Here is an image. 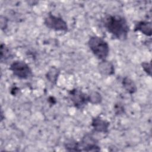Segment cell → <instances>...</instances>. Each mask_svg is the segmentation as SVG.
Listing matches in <instances>:
<instances>
[{"label": "cell", "instance_id": "1", "mask_svg": "<svg viewBox=\"0 0 152 152\" xmlns=\"http://www.w3.org/2000/svg\"><path fill=\"white\" fill-rule=\"evenodd\" d=\"M103 25L106 30L115 38L125 40L129 30L126 20L119 15H110L104 18Z\"/></svg>", "mask_w": 152, "mask_h": 152}, {"label": "cell", "instance_id": "2", "mask_svg": "<svg viewBox=\"0 0 152 152\" xmlns=\"http://www.w3.org/2000/svg\"><path fill=\"white\" fill-rule=\"evenodd\" d=\"M88 45L97 59L101 61L106 60L109 52V46L106 40L97 36H91L88 41Z\"/></svg>", "mask_w": 152, "mask_h": 152}, {"label": "cell", "instance_id": "3", "mask_svg": "<svg viewBox=\"0 0 152 152\" xmlns=\"http://www.w3.org/2000/svg\"><path fill=\"white\" fill-rule=\"evenodd\" d=\"M10 69L13 74L20 79H27L33 75L30 66L22 61H15L10 66Z\"/></svg>", "mask_w": 152, "mask_h": 152}, {"label": "cell", "instance_id": "4", "mask_svg": "<svg viewBox=\"0 0 152 152\" xmlns=\"http://www.w3.org/2000/svg\"><path fill=\"white\" fill-rule=\"evenodd\" d=\"M44 24L48 28L55 31H66L68 28L66 22L62 18L51 14L45 17Z\"/></svg>", "mask_w": 152, "mask_h": 152}, {"label": "cell", "instance_id": "5", "mask_svg": "<svg viewBox=\"0 0 152 152\" xmlns=\"http://www.w3.org/2000/svg\"><path fill=\"white\" fill-rule=\"evenodd\" d=\"M69 97L74 106L78 109L83 108L88 102V95L78 88L70 90Z\"/></svg>", "mask_w": 152, "mask_h": 152}, {"label": "cell", "instance_id": "6", "mask_svg": "<svg viewBox=\"0 0 152 152\" xmlns=\"http://www.w3.org/2000/svg\"><path fill=\"white\" fill-rule=\"evenodd\" d=\"M80 151H97L100 150V147L97 145V142L91 135H86L79 142Z\"/></svg>", "mask_w": 152, "mask_h": 152}, {"label": "cell", "instance_id": "7", "mask_svg": "<svg viewBox=\"0 0 152 152\" xmlns=\"http://www.w3.org/2000/svg\"><path fill=\"white\" fill-rule=\"evenodd\" d=\"M91 126L95 131L106 133L108 132L109 123L100 117H96L92 119Z\"/></svg>", "mask_w": 152, "mask_h": 152}, {"label": "cell", "instance_id": "8", "mask_svg": "<svg viewBox=\"0 0 152 152\" xmlns=\"http://www.w3.org/2000/svg\"><path fill=\"white\" fill-rule=\"evenodd\" d=\"M98 69L99 72L104 75H112L115 72V68L113 65L109 61H107L106 60L102 61L99 65H98Z\"/></svg>", "mask_w": 152, "mask_h": 152}, {"label": "cell", "instance_id": "9", "mask_svg": "<svg viewBox=\"0 0 152 152\" xmlns=\"http://www.w3.org/2000/svg\"><path fill=\"white\" fill-rule=\"evenodd\" d=\"M134 31H138L147 36H150L151 35V24L150 21H138L135 25Z\"/></svg>", "mask_w": 152, "mask_h": 152}, {"label": "cell", "instance_id": "10", "mask_svg": "<svg viewBox=\"0 0 152 152\" xmlns=\"http://www.w3.org/2000/svg\"><path fill=\"white\" fill-rule=\"evenodd\" d=\"M122 84L125 90L129 94H134L136 92L137 88L132 80L129 77H125L122 81Z\"/></svg>", "mask_w": 152, "mask_h": 152}, {"label": "cell", "instance_id": "11", "mask_svg": "<svg viewBox=\"0 0 152 152\" xmlns=\"http://www.w3.org/2000/svg\"><path fill=\"white\" fill-rule=\"evenodd\" d=\"M12 53L11 50L5 44L1 45V61L2 63L5 62L12 58Z\"/></svg>", "mask_w": 152, "mask_h": 152}, {"label": "cell", "instance_id": "12", "mask_svg": "<svg viewBox=\"0 0 152 152\" xmlns=\"http://www.w3.org/2000/svg\"><path fill=\"white\" fill-rule=\"evenodd\" d=\"M59 73H60L59 70L58 68L53 66V67H51L49 69V70L48 71L46 75V77L47 80L49 82H50L52 84H55L59 75Z\"/></svg>", "mask_w": 152, "mask_h": 152}, {"label": "cell", "instance_id": "13", "mask_svg": "<svg viewBox=\"0 0 152 152\" xmlns=\"http://www.w3.org/2000/svg\"><path fill=\"white\" fill-rule=\"evenodd\" d=\"M101 94L97 91H93L88 95V102H90L93 104H98L100 103L102 101Z\"/></svg>", "mask_w": 152, "mask_h": 152}, {"label": "cell", "instance_id": "14", "mask_svg": "<svg viewBox=\"0 0 152 152\" xmlns=\"http://www.w3.org/2000/svg\"><path fill=\"white\" fill-rule=\"evenodd\" d=\"M65 147L68 151H80L79 142L74 140H68L65 143Z\"/></svg>", "mask_w": 152, "mask_h": 152}, {"label": "cell", "instance_id": "15", "mask_svg": "<svg viewBox=\"0 0 152 152\" xmlns=\"http://www.w3.org/2000/svg\"><path fill=\"white\" fill-rule=\"evenodd\" d=\"M142 68H143L144 71L150 76H151V64L150 62H144L141 64Z\"/></svg>", "mask_w": 152, "mask_h": 152}, {"label": "cell", "instance_id": "16", "mask_svg": "<svg viewBox=\"0 0 152 152\" xmlns=\"http://www.w3.org/2000/svg\"><path fill=\"white\" fill-rule=\"evenodd\" d=\"M8 25V20L5 17L1 16V27L2 30L6 29Z\"/></svg>", "mask_w": 152, "mask_h": 152}, {"label": "cell", "instance_id": "17", "mask_svg": "<svg viewBox=\"0 0 152 152\" xmlns=\"http://www.w3.org/2000/svg\"><path fill=\"white\" fill-rule=\"evenodd\" d=\"M115 110L116 113L120 114V113H122L124 112V108H123L122 106H121L120 105L119 106L118 104H116L115 107Z\"/></svg>", "mask_w": 152, "mask_h": 152}]
</instances>
